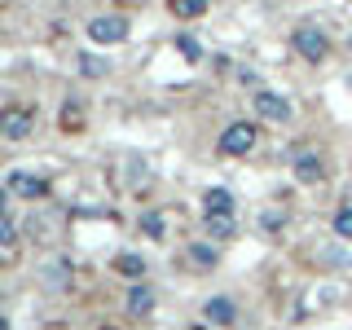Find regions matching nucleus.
Segmentation results:
<instances>
[{
	"label": "nucleus",
	"instance_id": "3",
	"mask_svg": "<svg viewBox=\"0 0 352 330\" xmlns=\"http://www.w3.org/2000/svg\"><path fill=\"white\" fill-rule=\"evenodd\" d=\"M88 40H93V44H124L128 40V18H119V14L93 18V22H88Z\"/></svg>",
	"mask_w": 352,
	"mask_h": 330
},
{
	"label": "nucleus",
	"instance_id": "14",
	"mask_svg": "<svg viewBox=\"0 0 352 330\" xmlns=\"http://www.w3.org/2000/svg\"><path fill=\"white\" fill-rule=\"evenodd\" d=\"M115 269H119V273H128V278H141V273H146V260H137V256H119V260H115Z\"/></svg>",
	"mask_w": 352,
	"mask_h": 330
},
{
	"label": "nucleus",
	"instance_id": "5",
	"mask_svg": "<svg viewBox=\"0 0 352 330\" xmlns=\"http://www.w3.org/2000/svg\"><path fill=\"white\" fill-rule=\"evenodd\" d=\"M251 102H256V115L269 119V124H286V119H291V102H286L282 93H269V88H260Z\"/></svg>",
	"mask_w": 352,
	"mask_h": 330
},
{
	"label": "nucleus",
	"instance_id": "6",
	"mask_svg": "<svg viewBox=\"0 0 352 330\" xmlns=\"http://www.w3.org/2000/svg\"><path fill=\"white\" fill-rule=\"evenodd\" d=\"M9 190L36 203V198H49V181H44V176H31V172H14L9 176Z\"/></svg>",
	"mask_w": 352,
	"mask_h": 330
},
{
	"label": "nucleus",
	"instance_id": "10",
	"mask_svg": "<svg viewBox=\"0 0 352 330\" xmlns=\"http://www.w3.org/2000/svg\"><path fill=\"white\" fill-rule=\"evenodd\" d=\"M128 313H132V317L154 313V291H150V286H132V295H128Z\"/></svg>",
	"mask_w": 352,
	"mask_h": 330
},
{
	"label": "nucleus",
	"instance_id": "13",
	"mask_svg": "<svg viewBox=\"0 0 352 330\" xmlns=\"http://www.w3.org/2000/svg\"><path fill=\"white\" fill-rule=\"evenodd\" d=\"M335 238L352 242V203H344V207L335 212Z\"/></svg>",
	"mask_w": 352,
	"mask_h": 330
},
{
	"label": "nucleus",
	"instance_id": "16",
	"mask_svg": "<svg viewBox=\"0 0 352 330\" xmlns=\"http://www.w3.org/2000/svg\"><path fill=\"white\" fill-rule=\"evenodd\" d=\"M141 229H146L150 238H163V216L159 212H146V216H141Z\"/></svg>",
	"mask_w": 352,
	"mask_h": 330
},
{
	"label": "nucleus",
	"instance_id": "11",
	"mask_svg": "<svg viewBox=\"0 0 352 330\" xmlns=\"http://www.w3.org/2000/svg\"><path fill=\"white\" fill-rule=\"evenodd\" d=\"M203 225H207V238H216V242H229L234 238V216H203Z\"/></svg>",
	"mask_w": 352,
	"mask_h": 330
},
{
	"label": "nucleus",
	"instance_id": "9",
	"mask_svg": "<svg viewBox=\"0 0 352 330\" xmlns=\"http://www.w3.org/2000/svg\"><path fill=\"white\" fill-rule=\"evenodd\" d=\"M203 216H234V194L229 190H207L203 194Z\"/></svg>",
	"mask_w": 352,
	"mask_h": 330
},
{
	"label": "nucleus",
	"instance_id": "4",
	"mask_svg": "<svg viewBox=\"0 0 352 330\" xmlns=\"http://www.w3.org/2000/svg\"><path fill=\"white\" fill-rule=\"evenodd\" d=\"M251 146H256V124H247V119H238V124H229L225 132H220V154H251Z\"/></svg>",
	"mask_w": 352,
	"mask_h": 330
},
{
	"label": "nucleus",
	"instance_id": "15",
	"mask_svg": "<svg viewBox=\"0 0 352 330\" xmlns=\"http://www.w3.org/2000/svg\"><path fill=\"white\" fill-rule=\"evenodd\" d=\"M18 242V225L9 220V212H0V247H14Z\"/></svg>",
	"mask_w": 352,
	"mask_h": 330
},
{
	"label": "nucleus",
	"instance_id": "19",
	"mask_svg": "<svg viewBox=\"0 0 352 330\" xmlns=\"http://www.w3.org/2000/svg\"><path fill=\"white\" fill-rule=\"evenodd\" d=\"M5 203H9V185H0V212H5Z\"/></svg>",
	"mask_w": 352,
	"mask_h": 330
},
{
	"label": "nucleus",
	"instance_id": "7",
	"mask_svg": "<svg viewBox=\"0 0 352 330\" xmlns=\"http://www.w3.org/2000/svg\"><path fill=\"white\" fill-rule=\"evenodd\" d=\"M203 317H207L212 326H234V322H238V304L229 300V295H216V300L203 304Z\"/></svg>",
	"mask_w": 352,
	"mask_h": 330
},
{
	"label": "nucleus",
	"instance_id": "17",
	"mask_svg": "<svg viewBox=\"0 0 352 330\" xmlns=\"http://www.w3.org/2000/svg\"><path fill=\"white\" fill-rule=\"evenodd\" d=\"M190 256H194L198 264H212V260H216V251H212V247H190Z\"/></svg>",
	"mask_w": 352,
	"mask_h": 330
},
{
	"label": "nucleus",
	"instance_id": "8",
	"mask_svg": "<svg viewBox=\"0 0 352 330\" xmlns=\"http://www.w3.org/2000/svg\"><path fill=\"white\" fill-rule=\"evenodd\" d=\"M326 176V163L317 159V154H300V159H295V181L300 185H317Z\"/></svg>",
	"mask_w": 352,
	"mask_h": 330
},
{
	"label": "nucleus",
	"instance_id": "2",
	"mask_svg": "<svg viewBox=\"0 0 352 330\" xmlns=\"http://www.w3.org/2000/svg\"><path fill=\"white\" fill-rule=\"evenodd\" d=\"M36 132V110L31 106H5L0 110V137L5 141H27Z\"/></svg>",
	"mask_w": 352,
	"mask_h": 330
},
{
	"label": "nucleus",
	"instance_id": "1",
	"mask_svg": "<svg viewBox=\"0 0 352 330\" xmlns=\"http://www.w3.org/2000/svg\"><path fill=\"white\" fill-rule=\"evenodd\" d=\"M291 44H295V53H300L304 62H326L330 58V36L317 22H300V27L291 31Z\"/></svg>",
	"mask_w": 352,
	"mask_h": 330
},
{
	"label": "nucleus",
	"instance_id": "20",
	"mask_svg": "<svg viewBox=\"0 0 352 330\" xmlns=\"http://www.w3.org/2000/svg\"><path fill=\"white\" fill-rule=\"evenodd\" d=\"M0 330H9V326H5V317H0Z\"/></svg>",
	"mask_w": 352,
	"mask_h": 330
},
{
	"label": "nucleus",
	"instance_id": "18",
	"mask_svg": "<svg viewBox=\"0 0 352 330\" xmlns=\"http://www.w3.org/2000/svg\"><path fill=\"white\" fill-rule=\"evenodd\" d=\"M181 53H185V58H190V62H198V44H194L190 36H181Z\"/></svg>",
	"mask_w": 352,
	"mask_h": 330
},
{
	"label": "nucleus",
	"instance_id": "12",
	"mask_svg": "<svg viewBox=\"0 0 352 330\" xmlns=\"http://www.w3.org/2000/svg\"><path fill=\"white\" fill-rule=\"evenodd\" d=\"M168 9L176 18H203L207 14V0H168Z\"/></svg>",
	"mask_w": 352,
	"mask_h": 330
}]
</instances>
